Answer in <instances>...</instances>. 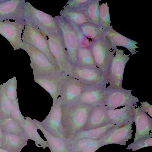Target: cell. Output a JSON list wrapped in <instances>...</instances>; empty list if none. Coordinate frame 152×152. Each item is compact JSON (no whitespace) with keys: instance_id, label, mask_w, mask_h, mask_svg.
Masks as SVG:
<instances>
[{"instance_id":"ac0fdd59","label":"cell","mask_w":152,"mask_h":152,"mask_svg":"<svg viewBox=\"0 0 152 152\" xmlns=\"http://www.w3.org/2000/svg\"><path fill=\"white\" fill-rule=\"evenodd\" d=\"M106 86H90L79 98L77 102L94 107L105 105Z\"/></svg>"},{"instance_id":"e0dca14e","label":"cell","mask_w":152,"mask_h":152,"mask_svg":"<svg viewBox=\"0 0 152 152\" xmlns=\"http://www.w3.org/2000/svg\"><path fill=\"white\" fill-rule=\"evenodd\" d=\"M25 0H0V22L24 20L23 9Z\"/></svg>"},{"instance_id":"9a60e30c","label":"cell","mask_w":152,"mask_h":152,"mask_svg":"<svg viewBox=\"0 0 152 152\" xmlns=\"http://www.w3.org/2000/svg\"><path fill=\"white\" fill-rule=\"evenodd\" d=\"M68 74L89 86H106L107 84L104 80L102 70L98 67L87 68L73 66Z\"/></svg>"},{"instance_id":"cb8c5ba5","label":"cell","mask_w":152,"mask_h":152,"mask_svg":"<svg viewBox=\"0 0 152 152\" xmlns=\"http://www.w3.org/2000/svg\"><path fill=\"white\" fill-rule=\"evenodd\" d=\"M25 118L23 128L28 139L34 141L35 145L38 147H42L43 149L49 147L47 141H44L38 133V129L34 119L28 116L25 117Z\"/></svg>"},{"instance_id":"b9f144b4","label":"cell","mask_w":152,"mask_h":152,"mask_svg":"<svg viewBox=\"0 0 152 152\" xmlns=\"http://www.w3.org/2000/svg\"><path fill=\"white\" fill-rule=\"evenodd\" d=\"M0 152H9L0 148Z\"/></svg>"},{"instance_id":"8992f818","label":"cell","mask_w":152,"mask_h":152,"mask_svg":"<svg viewBox=\"0 0 152 152\" xmlns=\"http://www.w3.org/2000/svg\"><path fill=\"white\" fill-rule=\"evenodd\" d=\"M21 49L25 51L30 57V65L34 76L62 72L44 53L34 47L23 43Z\"/></svg>"},{"instance_id":"ab89813d","label":"cell","mask_w":152,"mask_h":152,"mask_svg":"<svg viewBox=\"0 0 152 152\" xmlns=\"http://www.w3.org/2000/svg\"><path fill=\"white\" fill-rule=\"evenodd\" d=\"M140 107L141 110L145 113H148L151 117H152V105L147 101L141 102Z\"/></svg>"},{"instance_id":"9c48e42d","label":"cell","mask_w":152,"mask_h":152,"mask_svg":"<svg viewBox=\"0 0 152 152\" xmlns=\"http://www.w3.org/2000/svg\"><path fill=\"white\" fill-rule=\"evenodd\" d=\"M61 102L59 96L52 104L45 118L40 123L43 128L52 136L57 138L68 137L61 124Z\"/></svg>"},{"instance_id":"60d3db41","label":"cell","mask_w":152,"mask_h":152,"mask_svg":"<svg viewBox=\"0 0 152 152\" xmlns=\"http://www.w3.org/2000/svg\"><path fill=\"white\" fill-rule=\"evenodd\" d=\"M4 135V132L0 126V148L1 146L2 142Z\"/></svg>"},{"instance_id":"277c9868","label":"cell","mask_w":152,"mask_h":152,"mask_svg":"<svg viewBox=\"0 0 152 152\" xmlns=\"http://www.w3.org/2000/svg\"><path fill=\"white\" fill-rule=\"evenodd\" d=\"M47 37L50 51L58 69L68 74L73 66L70 61L61 33L50 34Z\"/></svg>"},{"instance_id":"4fadbf2b","label":"cell","mask_w":152,"mask_h":152,"mask_svg":"<svg viewBox=\"0 0 152 152\" xmlns=\"http://www.w3.org/2000/svg\"><path fill=\"white\" fill-rule=\"evenodd\" d=\"M134 122V121H132L120 126L115 125L108 129L98 140L102 146L112 144L126 145V142L132 138V124Z\"/></svg>"},{"instance_id":"1f68e13d","label":"cell","mask_w":152,"mask_h":152,"mask_svg":"<svg viewBox=\"0 0 152 152\" xmlns=\"http://www.w3.org/2000/svg\"><path fill=\"white\" fill-rule=\"evenodd\" d=\"M109 7L107 3L101 4L99 8V25L104 29L111 26Z\"/></svg>"},{"instance_id":"5bb4252c","label":"cell","mask_w":152,"mask_h":152,"mask_svg":"<svg viewBox=\"0 0 152 152\" xmlns=\"http://www.w3.org/2000/svg\"><path fill=\"white\" fill-rule=\"evenodd\" d=\"M25 24L24 20L12 22H0V34L10 43L15 51L22 48L23 43L21 34Z\"/></svg>"},{"instance_id":"3957f363","label":"cell","mask_w":152,"mask_h":152,"mask_svg":"<svg viewBox=\"0 0 152 152\" xmlns=\"http://www.w3.org/2000/svg\"><path fill=\"white\" fill-rule=\"evenodd\" d=\"M97 67L102 70L107 84L110 64L116 49L113 48L106 36L92 42L91 47Z\"/></svg>"},{"instance_id":"f1b7e54d","label":"cell","mask_w":152,"mask_h":152,"mask_svg":"<svg viewBox=\"0 0 152 152\" xmlns=\"http://www.w3.org/2000/svg\"><path fill=\"white\" fill-rule=\"evenodd\" d=\"M0 126L4 133L24 136L27 137L24 128L11 117L0 119Z\"/></svg>"},{"instance_id":"d6a6232c","label":"cell","mask_w":152,"mask_h":152,"mask_svg":"<svg viewBox=\"0 0 152 152\" xmlns=\"http://www.w3.org/2000/svg\"><path fill=\"white\" fill-rule=\"evenodd\" d=\"M5 93L9 99L12 102L17 98V79L13 76L2 84Z\"/></svg>"},{"instance_id":"6da1fadb","label":"cell","mask_w":152,"mask_h":152,"mask_svg":"<svg viewBox=\"0 0 152 152\" xmlns=\"http://www.w3.org/2000/svg\"><path fill=\"white\" fill-rule=\"evenodd\" d=\"M93 107L77 102L61 106V124L68 138L84 130L89 113Z\"/></svg>"},{"instance_id":"8fae6325","label":"cell","mask_w":152,"mask_h":152,"mask_svg":"<svg viewBox=\"0 0 152 152\" xmlns=\"http://www.w3.org/2000/svg\"><path fill=\"white\" fill-rule=\"evenodd\" d=\"M132 90L123 88L116 89L107 87L105 102L108 110L115 109L123 106H136L139 100L132 95Z\"/></svg>"},{"instance_id":"ffe728a7","label":"cell","mask_w":152,"mask_h":152,"mask_svg":"<svg viewBox=\"0 0 152 152\" xmlns=\"http://www.w3.org/2000/svg\"><path fill=\"white\" fill-rule=\"evenodd\" d=\"M106 106L94 107L91 110L84 130H87L104 126L111 123L108 115Z\"/></svg>"},{"instance_id":"f35d334b","label":"cell","mask_w":152,"mask_h":152,"mask_svg":"<svg viewBox=\"0 0 152 152\" xmlns=\"http://www.w3.org/2000/svg\"><path fill=\"white\" fill-rule=\"evenodd\" d=\"M101 147L100 142L97 140L81 152H95Z\"/></svg>"},{"instance_id":"d6986e66","label":"cell","mask_w":152,"mask_h":152,"mask_svg":"<svg viewBox=\"0 0 152 152\" xmlns=\"http://www.w3.org/2000/svg\"><path fill=\"white\" fill-rule=\"evenodd\" d=\"M34 120L38 129L41 131L46 139L51 152H72L70 138H57L52 136L43 128L39 121L36 119Z\"/></svg>"},{"instance_id":"74e56055","label":"cell","mask_w":152,"mask_h":152,"mask_svg":"<svg viewBox=\"0 0 152 152\" xmlns=\"http://www.w3.org/2000/svg\"><path fill=\"white\" fill-rule=\"evenodd\" d=\"M70 23L75 29L77 32L79 47L83 48H91L92 42L85 37L83 34L81 32L78 26L74 24Z\"/></svg>"},{"instance_id":"484cf974","label":"cell","mask_w":152,"mask_h":152,"mask_svg":"<svg viewBox=\"0 0 152 152\" xmlns=\"http://www.w3.org/2000/svg\"><path fill=\"white\" fill-rule=\"evenodd\" d=\"M79 27L83 34L92 42L100 39L106 36L105 29L99 25L90 22Z\"/></svg>"},{"instance_id":"ba28073f","label":"cell","mask_w":152,"mask_h":152,"mask_svg":"<svg viewBox=\"0 0 152 152\" xmlns=\"http://www.w3.org/2000/svg\"><path fill=\"white\" fill-rule=\"evenodd\" d=\"M125 50L116 49L112 61L107 80V87L119 89L122 88V84L125 66L130 59L129 54L124 53Z\"/></svg>"},{"instance_id":"7c38bea8","label":"cell","mask_w":152,"mask_h":152,"mask_svg":"<svg viewBox=\"0 0 152 152\" xmlns=\"http://www.w3.org/2000/svg\"><path fill=\"white\" fill-rule=\"evenodd\" d=\"M90 87L78 79L69 75L62 86L59 96L61 106L76 102Z\"/></svg>"},{"instance_id":"d590c367","label":"cell","mask_w":152,"mask_h":152,"mask_svg":"<svg viewBox=\"0 0 152 152\" xmlns=\"http://www.w3.org/2000/svg\"><path fill=\"white\" fill-rule=\"evenodd\" d=\"M152 146L151 137L144 138L140 139L135 143H132L128 145L127 150L132 149V151H135L142 148Z\"/></svg>"},{"instance_id":"7a4b0ae2","label":"cell","mask_w":152,"mask_h":152,"mask_svg":"<svg viewBox=\"0 0 152 152\" xmlns=\"http://www.w3.org/2000/svg\"><path fill=\"white\" fill-rule=\"evenodd\" d=\"M23 9L25 21L30 23L46 37L50 34L60 33L54 17L35 8L28 1L24 3Z\"/></svg>"},{"instance_id":"8d00e7d4","label":"cell","mask_w":152,"mask_h":152,"mask_svg":"<svg viewBox=\"0 0 152 152\" xmlns=\"http://www.w3.org/2000/svg\"><path fill=\"white\" fill-rule=\"evenodd\" d=\"M90 0H71L69 1L63 9L78 10L85 9Z\"/></svg>"},{"instance_id":"30bf717a","label":"cell","mask_w":152,"mask_h":152,"mask_svg":"<svg viewBox=\"0 0 152 152\" xmlns=\"http://www.w3.org/2000/svg\"><path fill=\"white\" fill-rule=\"evenodd\" d=\"M68 76L66 73L60 72L34 76V79L50 94L53 104L59 96L62 86Z\"/></svg>"},{"instance_id":"603a6c76","label":"cell","mask_w":152,"mask_h":152,"mask_svg":"<svg viewBox=\"0 0 152 152\" xmlns=\"http://www.w3.org/2000/svg\"><path fill=\"white\" fill-rule=\"evenodd\" d=\"M107 113L111 123L116 126L134 121V115L132 106H125L119 109L108 110Z\"/></svg>"},{"instance_id":"44dd1931","label":"cell","mask_w":152,"mask_h":152,"mask_svg":"<svg viewBox=\"0 0 152 152\" xmlns=\"http://www.w3.org/2000/svg\"><path fill=\"white\" fill-rule=\"evenodd\" d=\"M106 36L110 40L112 47L115 48L117 46H121L128 50L132 55L140 52L137 51L139 44L137 42L130 39L117 32L113 29L112 26L105 29Z\"/></svg>"},{"instance_id":"4dcf8cb0","label":"cell","mask_w":152,"mask_h":152,"mask_svg":"<svg viewBox=\"0 0 152 152\" xmlns=\"http://www.w3.org/2000/svg\"><path fill=\"white\" fill-rule=\"evenodd\" d=\"M12 103L7 96L2 84L0 85V119L10 117Z\"/></svg>"},{"instance_id":"e575fe53","label":"cell","mask_w":152,"mask_h":152,"mask_svg":"<svg viewBox=\"0 0 152 152\" xmlns=\"http://www.w3.org/2000/svg\"><path fill=\"white\" fill-rule=\"evenodd\" d=\"M96 140L92 139L83 138L75 141H72V152H81Z\"/></svg>"},{"instance_id":"2e32d148","label":"cell","mask_w":152,"mask_h":152,"mask_svg":"<svg viewBox=\"0 0 152 152\" xmlns=\"http://www.w3.org/2000/svg\"><path fill=\"white\" fill-rule=\"evenodd\" d=\"M132 106L134 112V122L136 127L134 142L146 138L152 137V119L140 108Z\"/></svg>"},{"instance_id":"52a82bcc","label":"cell","mask_w":152,"mask_h":152,"mask_svg":"<svg viewBox=\"0 0 152 152\" xmlns=\"http://www.w3.org/2000/svg\"><path fill=\"white\" fill-rule=\"evenodd\" d=\"M25 22L22 37L23 43L29 45L42 52L58 69L50 51L47 37L30 23Z\"/></svg>"},{"instance_id":"7402d4cb","label":"cell","mask_w":152,"mask_h":152,"mask_svg":"<svg viewBox=\"0 0 152 152\" xmlns=\"http://www.w3.org/2000/svg\"><path fill=\"white\" fill-rule=\"evenodd\" d=\"M28 140L26 136L4 133L1 148L9 152H20Z\"/></svg>"},{"instance_id":"d4e9b609","label":"cell","mask_w":152,"mask_h":152,"mask_svg":"<svg viewBox=\"0 0 152 152\" xmlns=\"http://www.w3.org/2000/svg\"><path fill=\"white\" fill-rule=\"evenodd\" d=\"M60 16L69 22L79 27L90 22L85 9L68 10L63 9L60 12Z\"/></svg>"},{"instance_id":"f546056e","label":"cell","mask_w":152,"mask_h":152,"mask_svg":"<svg viewBox=\"0 0 152 152\" xmlns=\"http://www.w3.org/2000/svg\"><path fill=\"white\" fill-rule=\"evenodd\" d=\"M99 0H90L85 9L90 22L99 25Z\"/></svg>"},{"instance_id":"5b68a950","label":"cell","mask_w":152,"mask_h":152,"mask_svg":"<svg viewBox=\"0 0 152 152\" xmlns=\"http://www.w3.org/2000/svg\"><path fill=\"white\" fill-rule=\"evenodd\" d=\"M59 28L70 61L74 66L79 48L77 32L71 25L60 15L54 17Z\"/></svg>"},{"instance_id":"836d02e7","label":"cell","mask_w":152,"mask_h":152,"mask_svg":"<svg viewBox=\"0 0 152 152\" xmlns=\"http://www.w3.org/2000/svg\"><path fill=\"white\" fill-rule=\"evenodd\" d=\"M10 117L23 128L25 118L20 110L18 98L12 102Z\"/></svg>"},{"instance_id":"4316f807","label":"cell","mask_w":152,"mask_h":152,"mask_svg":"<svg viewBox=\"0 0 152 152\" xmlns=\"http://www.w3.org/2000/svg\"><path fill=\"white\" fill-rule=\"evenodd\" d=\"M115 125L110 123L104 126L87 130H82L70 138L72 141H75L83 138L99 140L102 137L110 128Z\"/></svg>"},{"instance_id":"83f0119b","label":"cell","mask_w":152,"mask_h":152,"mask_svg":"<svg viewBox=\"0 0 152 152\" xmlns=\"http://www.w3.org/2000/svg\"><path fill=\"white\" fill-rule=\"evenodd\" d=\"M74 66L82 68L97 67L91 48H79L76 63Z\"/></svg>"}]
</instances>
